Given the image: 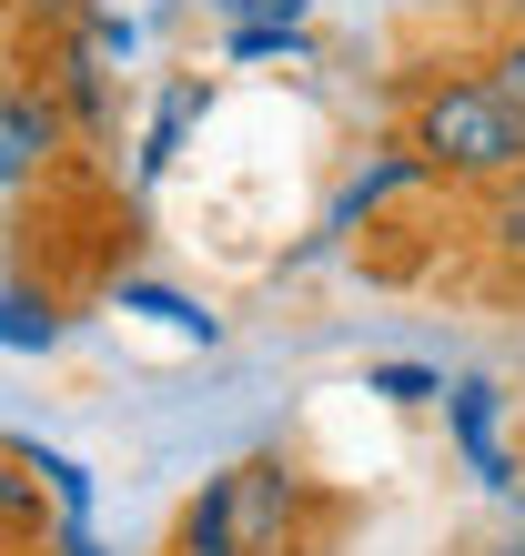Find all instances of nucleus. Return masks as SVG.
Wrapping results in <instances>:
<instances>
[{
    "mask_svg": "<svg viewBox=\"0 0 525 556\" xmlns=\"http://www.w3.org/2000/svg\"><path fill=\"white\" fill-rule=\"evenodd\" d=\"M0 344H11V354H51V344H61L51 293H30V283H11V293H0Z\"/></svg>",
    "mask_w": 525,
    "mask_h": 556,
    "instance_id": "nucleus-6",
    "label": "nucleus"
},
{
    "mask_svg": "<svg viewBox=\"0 0 525 556\" xmlns=\"http://www.w3.org/2000/svg\"><path fill=\"white\" fill-rule=\"evenodd\" d=\"M414 182H424V162H414L405 142H394V152L374 162V173H354V182H344V203H334V233H344V223H364L374 203H394V192H414Z\"/></svg>",
    "mask_w": 525,
    "mask_h": 556,
    "instance_id": "nucleus-5",
    "label": "nucleus"
},
{
    "mask_svg": "<svg viewBox=\"0 0 525 556\" xmlns=\"http://www.w3.org/2000/svg\"><path fill=\"white\" fill-rule=\"evenodd\" d=\"M41 152H51V102H0V192L30 182Z\"/></svg>",
    "mask_w": 525,
    "mask_h": 556,
    "instance_id": "nucleus-4",
    "label": "nucleus"
},
{
    "mask_svg": "<svg viewBox=\"0 0 525 556\" xmlns=\"http://www.w3.org/2000/svg\"><path fill=\"white\" fill-rule=\"evenodd\" d=\"M405 152L424 162V182H475V192H496V182L525 173V102H515L496 72H445V81L414 91Z\"/></svg>",
    "mask_w": 525,
    "mask_h": 556,
    "instance_id": "nucleus-1",
    "label": "nucleus"
},
{
    "mask_svg": "<svg viewBox=\"0 0 525 556\" xmlns=\"http://www.w3.org/2000/svg\"><path fill=\"white\" fill-rule=\"evenodd\" d=\"M496 556H525V536H505V546H496Z\"/></svg>",
    "mask_w": 525,
    "mask_h": 556,
    "instance_id": "nucleus-14",
    "label": "nucleus"
},
{
    "mask_svg": "<svg viewBox=\"0 0 525 556\" xmlns=\"http://www.w3.org/2000/svg\"><path fill=\"white\" fill-rule=\"evenodd\" d=\"M496 415H505V395H496L485 375H454V384H445V425H454V445H465V466L496 485V496H515V485H525V466L496 445Z\"/></svg>",
    "mask_w": 525,
    "mask_h": 556,
    "instance_id": "nucleus-3",
    "label": "nucleus"
},
{
    "mask_svg": "<svg viewBox=\"0 0 525 556\" xmlns=\"http://www.w3.org/2000/svg\"><path fill=\"white\" fill-rule=\"evenodd\" d=\"M485 243H496L505 264H525V173L485 192Z\"/></svg>",
    "mask_w": 525,
    "mask_h": 556,
    "instance_id": "nucleus-8",
    "label": "nucleus"
},
{
    "mask_svg": "<svg viewBox=\"0 0 525 556\" xmlns=\"http://www.w3.org/2000/svg\"><path fill=\"white\" fill-rule=\"evenodd\" d=\"M213 11H233L243 30H304V0H213Z\"/></svg>",
    "mask_w": 525,
    "mask_h": 556,
    "instance_id": "nucleus-11",
    "label": "nucleus"
},
{
    "mask_svg": "<svg viewBox=\"0 0 525 556\" xmlns=\"http://www.w3.org/2000/svg\"><path fill=\"white\" fill-rule=\"evenodd\" d=\"M293 516H304V476L283 455H243V466L203 476V496L182 506L172 556H283Z\"/></svg>",
    "mask_w": 525,
    "mask_h": 556,
    "instance_id": "nucleus-2",
    "label": "nucleus"
},
{
    "mask_svg": "<svg viewBox=\"0 0 525 556\" xmlns=\"http://www.w3.org/2000/svg\"><path fill=\"white\" fill-rule=\"evenodd\" d=\"M515 21H525V0H515Z\"/></svg>",
    "mask_w": 525,
    "mask_h": 556,
    "instance_id": "nucleus-15",
    "label": "nucleus"
},
{
    "mask_svg": "<svg viewBox=\"0 0 525 556\" xmlns=\"http://www.w3.org/2000/svg\"><path fill=\"white\" fill-rule=\"evenodd\" d=\"M203 112V81H182L172 102H162V122H152V152H142V173H162V162H172V142H182V122Z\"/></svg>",
    "mask_w": 525,
    "mask_h": 556,
    "instance_id": "nucleus-10",
    "label": "nucleus"
},
{
    "mask_svg": "<svg viewBox=\"0 0 525 556\" xmlns=\"http://www.w3.org/2000/svg\"><path fill=\"white\" fill-rule=\"evenodd\" d=\"M121 304H131V314H152V324H172V334H192V344H213V334H222V324L192 304V293H172V283H121Z\"/></svg>",
    "mask_w": 525,
    "mask_h": 556,
    "instance_id": "nucleus-7",
    "label": "nucleus"
},
{
    "mask_svg": "<svg viewBox=\"0 0 525 556\" xmlns=\"http://www.w3.org/2000/svg\"><path fill=\"white\" fill-rule=\"evenodd\" d=\"M21 506H30V485L11 476V455H0V527H11V516H21Z\"/></svg>",
    "mask_w": 525,
    "mask_h": 556,
    "instance_id": "nucleus-13",
    "label": "nucleus"
},
{
    "mask_svg": "<svg viewBox=\"0 0 525 556\" xmlns=\"http://www.w3.org/2000/svg\"><path fill=\"white\" fill-rule=\"evenodd\" d=\"M364 395H384V405H445V375L435 365H374Z\"/></svg>",
    "mask_w": 525,
    "mask_h": 556,
    "instance_id": "nucleus-9",
    "label": "nucleus"
},
{
    "mask_svg": "<svg viewBox=\"0 0 525 556\" xmlns=\"http://www.w3.org/2000/svg\"><path fill=\"white\" fill-rule=\"evenodd\" d=\"M485 72H496L505 91H515V102H525V21L505 30V41H496V61H485Z\"/></svg>",
    "mask_w": 525,
    "mask_h": 556,
    "instance_id": "nucleus-12",
    "label": "nucleus"
}]
</instances>
